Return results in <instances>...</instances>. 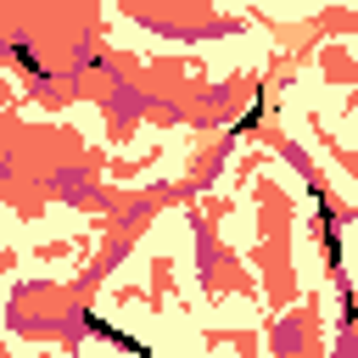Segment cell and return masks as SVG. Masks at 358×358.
Here are the masks:
<instances>
[{"instance_id": "cell-1", "label": "cell", "mask_w": 358, "mask_h": 358, "mask_svg": "<svg viewBox=\"0 0 358 358\" xmlns=\"http://www.w3.org/2000/svg\"><path fill=\"white\" fill-rule=\"evenodd\" d=\"M11 56H17V62H22L28 73H45V62L34 56V45H28V39H11Z\"/></svg>"}]
</instances>
